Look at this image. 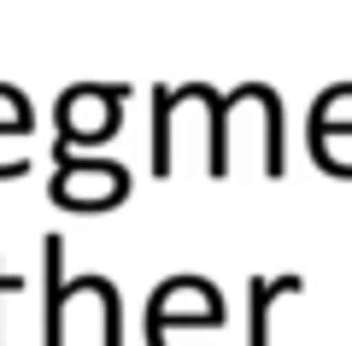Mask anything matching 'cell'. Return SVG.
Masks as SVG:
<instances>
[{
    "mask_svg": "<svg viewBox=\"0 0 352 346\" xmlns=\"http://www.w3.org/2000/svg\"><path fill=\"white\" fill-rule=\"evenodd\" d=\"M223 323V294L200 276H176L147 299V346H170L176 329H217Z\"/></svg>",
    "mask_w": 352,
    "mask_h": 346,
    "instance_id": "cell-1",
    "label": "cell"
},
{
    "mask_svg": "<svg viewBox=\"0 0 352 346\" xmlns=\"http://www.w3.org/2000/svg\"><path fill=\"white\" fill-rule=\"evenodd\" d=\"M118 111H124V94L118 88H100V83H82L76 94L59 100V153H71L76 141L94 147L118 129Z\"/></svg>",
    "mask_w": 352,
    "mask_h": 346,
    "instance_id": "cell-2",
    "label": "cell"
},
{
    "mask_svg": "<svg viewBox=\"0 0 352 346\" xmlns=\"http://www.w3.org/2000/svg\"><path fill=\"white\" fill-rule=\"evenodd\" d=\"M124 194H129L124 164L59 153V182H53V199H59V206H106V199H124Z\"/></svg>",
    "mask_w": 352,
    "mask_h": 346,
    "instance_id": "cell-3",
    "label": "cell"
},
{
    "mask_svg": "<svg viewBox=\"0 0 352 346\" xmlns=\"http://www.w3.org/2000/svg\"><path fill=\"white\" fill-rule=\"evenodd\" d=\"M300 276H252L247 282V346H270V305L282 294H300Z\"/></svg>",
    "mask_w": 352,
    "mask_h": 346,
    "instance_id": "cell-4",
    "label": "cell"
},
{
    "mask_svg": "<svg viewBox=\"0 0 352 346\" xmlns=\"http://www.w3.org/2000/svg\"><path fill=\"white\" fill-rule=\"evenodd\" d=\"M76 288L65 282V247H59V235L47 241V305H41V329H47V346H65V299H71Z\"/></svg>",
    "mask_w": 352,
    "mask_h": 346,
    "instance_id": "cell-5",
    "label": "cell"
},
{
    "mask_svg": "<svg viewBox=\"0 0 352 346\" xmlns=\"http://www.w3.org/2000/svg\"><path fill=\"white\" fill-rule=\"evenodd\" d=\"M6 294H18V276H6V270H0V299H6ZM0 329H6V323H0ZM0 346H6V340H0Z\"/></svg>",
    "mask_w": 352,
    "mask_h": 346,
    "instance_id": "cell-6",
    "label": "cell"
}]
</instances>
